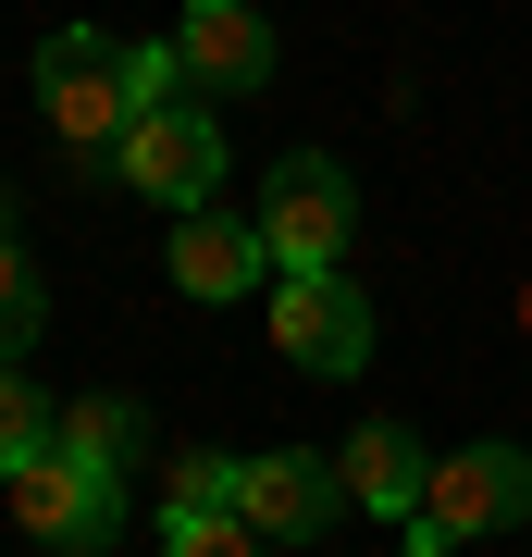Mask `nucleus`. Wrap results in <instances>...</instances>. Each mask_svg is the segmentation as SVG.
Wrapping results in <instances>:
<instances>
[{"instance_id": "f257e3e1", "label": "nucleus", "mask_w": 532, "mask_h": 557, "mask_svg": "<svg viewBox=\"0 0 532 557\" xmlns=\"http://www.w3.org/2000/svg\"><path fill=\"white\" fill-rule=\"evenodd\" d=\"M124 38H99V25H62V38L38 50V124L75 161H112L124 149V124H137V75H124Z\"/></svg>"}, {"instance_id": "f03ea898", "label": "nucleus", "mask_w": 532, "mask_h": 557, "mask_svg": "<svg viewBox=\"0 0 532 557\" xmlns=\"http://www.w3.org/2000/svg\"><path fill=\"white\" fill-rule=\"evenodd\" d=\"M532 520V446H458L434 458V496L409 520V557H458L483 533H520Z\"/></svg>"}, {"instance_id": "7ed1b4c3", "label": "nucleus", "mask_w": 532, "mask_h": 557, "mask_svg": "<svg viewBox=\"0 0 532 557\" xmlns=\"http://www.w3.org/2000/svg\"><path fill=\"white\" fill-rule=\"evenodd\" d=\"M260 248H273V273H335L347 236H359V186H347V161H322V149H297L273 161V186H260Z\"/></svg>"}, {"instance_id": "20e7f679", "label": "nucleus", "mask_w": 532, "mask_h": 557, "mask_svg": "<svg viewBox=\"0 0 532 557\" xmlns=\"http://www.w3.org/2000/svg\"><path fill=\"white\" fill-rule=\"evenodd\" d=\"M112 174L137 186L149 211H211V186H223V124H211V100H161V112H137L124 124V149H112Z\"/></svg>"}, {"instance_id": "39448f33", "label": "nucleus", "mask_w": 532, "mask_h": 557, "mask_svg": "<svg viewBox=\"0 0 532 557\" xmlns=\"http://www.w3.org/2000/svg\"><path fill=\"white\" fill-rule=\"evenodd\" d=\"M273 347L310 384H359L372 372V298L347 273H273Z\"/></svg>"}, {"instance_id": "423d86ee", "label": "nucleus", "mask_w": 532, "mask_h": 557, "mask_svg": "<svg viewBox=\"0 0 532 557\" xmlns=\"http://www.w3.org/2000/svg\"><path fill=\"white\" fill-rule=\"evenodd\" d=\"M13 520H25L50 557H87V545L124 533V483L87 471V458H62V446H38V458L13 471Z\"/></svg>"}, {"instance_id": "0eeeda50", "label": "nucleus", "mask_w": 532, "mask_h": 557, "mask_svg": "<svg viewBox=\"0 0 532 557\" xmlns=\"http://www.w3.org/2000/svg\"><path fill=\"white\" fill-rule=\"evenodd\" d=\"M347 508V483H335V458H310V446H273V458H236V520L260 545H310L322 520Z\"/></svg>"}, {"instance_id": "6e6552de", "label": "nucleus", "mask_w": 532, "mask_h": 557, "mask_svg": "<svg viewBox=\"0 0 532 557\" xmlns=\"http://www.w3.org/2000/svg\"><path fill=\"white\" fill-rule=\"evenodd\" d=\"M335 483H347V508H372V520H396V533H409L421 496H434V458H421L409 421H359V434L335 446Z\"/></svg>"}, {"instance_id": "1a4fd4ad", "label": "nucleus", "mask_w": 532, "mask_h": 557, "mask_svg": "<svg viewBox=\"0 0 532 557\" xmlns=\"http://www.w3.org/2000/svg\"><path fill=\"white\" fill-rule=\"evenodd\" d=\"M174 50H186V87H273V25L248 0H186L174 13Z\"/></svg>"}, {"instance_id": "9d476101", "label": "nucleus", "mask_w": 532, "mask_h": 557, "mask_svg": "<svg viewBox=\"0 0 532 557\" xmlns=\"http://www.w3.org/2000/svg\"><path fill=\"white\" fill-rule=\"evenodd\" d=\"M260 273H273L260 223H236V211H186L174 223V285H186V298H248Z\"/></svg>"}, {"instance_id": "9b49d317", "label": "nucleus", "mask_w": 532, "mask_h": 557, "mask_svg": "<svg viewBox=\"0 0 532 557\" xmlns=\"http://www.w3.org/2000/svg\"><path fill=\"white\" fill-rule=\"evenodd\" d=\"M50 446L124 483V471H137V409H124V397H62V421H50Z\"/></svg>"}, {"instance_id": "f8f14e48", "label": "nucleus", "mask_w": 532, "mask_h": 557, "mask_svg": "<svg viewBox=\"0 0 532 557\" xmlns=\"http://www.w3.org/2000/svg\"><path fill=\"white\" fill-rule=\"evenodd\" d=\"M50 421H62V409L38 397V384H25V359H0V483H13L25 458L50 446Z\"/></svg>"}, {"instance_id": "ddd939ff", "label": "nucleus", "mask_w": 532, "mask_h": 557, "mask_svg": "<svg viewBox=\"0 0 532 557\" xmlns=\"http://www.w3.org/2000/svg\"><path fill=\"white\" fill-rule=\"evenodd\" d=\"M161 557H273L236 508H161Z\"/></svg>"}, {"instance_id": "4468645a", "label": "nucleus", "mask_w": 532, "mask_h": 557, "mask_svg": "<svg viewBox=\"0 0 532 557\" xmlns=\"http://www.w3.org/2000/svg\"><path fill=\"white\" fill-rule=\"evenodd\" d=\"M38 322H50V298H38V273H25L13 223H0V359H25V347H38Z\"/></svg>"}, {"instance_id": "2eb2a0df", "label": "nucleus", "mask_w": 532, "mask_h": 557, "mask_svg": "<svg viewBox=\"0 0 532 557\" xmlns=\"http://www.w3.org/2000/svg\"><path fill=\"white\" fill-rule=\"evenodd\" d=\"M161 508H236V458H174Z\"/></svg>"}]
</instances>
